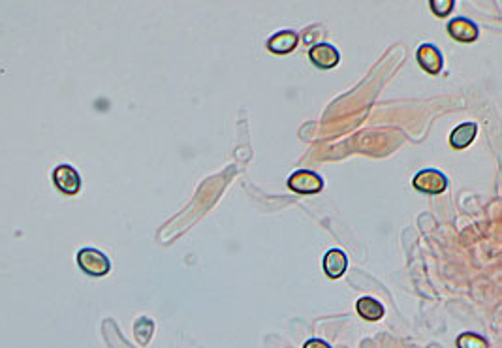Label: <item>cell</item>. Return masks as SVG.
I'll return each mask as SVG.
<instances>
[{
    "instance_id": "obj_13",
    "label": "cell",
    "mask_w": 502,
    "mask_h": 348,
    "mask_svg": "<svg viewBox=\"0 0 502 348\" xmlns=\"http://www.w3.org/2000/svg\"><path fill=\"white\" fill-rule=\"evenodd\" d=\"M429 6H431L435 15H438V18H446V15L454 10L456 2H454V0H431Z\"/></svg>"
},
{
    "instance_id": "obj_6",
    "label": "cell",
    "mask_w": 502,
    "mask_h": 348,
    "mask_svg": "<svg viewBox=\"0 0 502 348\" xmlns=\"http://www.w3.org/2000/svg\"><path fill=\"white\" fill-rule=\"evenodd\" d=\"M416 59H418V65L427 72V74H438L442 70V53L438 51L435 46L431 44H423L418 48V53H416Z\"/></svg>"
},
{
    "instance_id": "obj_10",
    "label": "cell",
    "mask_w": 502,
    "mask_h": 348,
    "mask_svg": "<svg viewBox=\"0 0 502 348\" xmlns=\"http://www.w3.org/2000/svg\"><path fill=\"white\" fill-rule=\"evenodd\" d=\"M476 130H478V126H476L474 123L459 124V126L451 132L450 143L456 149L468 147V145L474 142V138H476Z\"/></svg>"
},
{
    "instance_id": "obj_4",
    "label": "cell",
    "mask_w": 502,
    "mask_h": 348,
    "mask_svg": "<svg viewBox=\"0 0 502 348\" xmlns=\"http://www.w3.org/2000/svg\"><path fill=\"white\" fill-rule=\"evenodd\" d=\"M53 181L55 187L65 194H76L81 189V178L72 166H59L53 171Z\"/></svg>"
},
{
    "instance_id": "obj_14",
    "label": "cell",
    "mask_w": 502,
    "mask_h": 348,
    "mask_svg": "<svg viewBox=\"0 0 502 348\" xmlns=\"http://www.w3.org/2000/svg\"><path fill=\"white\" fill-rule=\"evenodd\" d=\"M303 348H331L327 344L326 341H320V339H310L303 344Z\"/></svg>"
},
{
    "instance_id": "obj_5",
    "label": "cell",
    "mask_w": 502,
    "mask_h": 348,
    "mask_svg": "<svg viewBox=\"0 0 502 348\" xmlns=\"http://www.w3.org/2000/svg\"><path fill=\"white\" fill-rule=\"evenodd\" d=\"M310 62L320 68V70H331L333 66L339 65V51L329 46V44H318L310 49Z\"/></svg>"
},
{
    "instance_id": "obj_11",
    "label": "cell",
    "mask_w": 502,
    "mask_h": 348,
    "mask_svg": "<svg viewBox=\"0 0 502 348\" xmlns=\"http://www.w3.org/2000/svg\"><path fill=\"white\" fill-rule=\"evenodd\" d=\"M356 309L357 313H359V316L369 320V322H376V320H380L382 316H384V307H382V303H378V301L373 300V297H362V300H357Z\"/></svg>"
},
{
    "instance_id": "obj_12",
    "label": "cell",
    "mask_w": 502,
    "mask_h": 348,
    "mask_svg": "<svg viewBox=\"0 0 502 348\" xmlns=\"http://www.w3.org/2000/svg\"><path fill=\"white\" fill-rule=\"evenodd\" d=\"M457 348H489V344L478 333H463L457 337Z\"/></svg>"
},
{
    "instance_id": "obj_1",
    "label": "cell",
    "mask_w": 502,
    "mask_h": 348,
    "mask_svg": "<svg viewBox=\"0 0 502 348\" xmlns=\"http://www.w3.org/2000/svg\"><path fill=\"white\" fill-rule=\"evenodd\" d=\"M77 264L83 272L93 275V277H104L111 269L110 258L98 248H81L77 253Z\"/></svg>"
},
{
    "instance_id": "obj_7",
    "label": "cell",
    "mask_w": 502,
    "mask_h": 348,
    "mask_svg": "<svg viewBox=\"0 0 502 348\" xmlns=\"http://www.w3.org/2000/svg\"><path fill=\"white\" fill-rule=\"evenodd\" d=\"M448 32L454 40L463 41V44H468V41H474L478 38V27L470 19L465 18L451 19L448 23Z\"/></svg>"
},
{
    "instance_id": "obj_2",
    "label": "cell",
    "mask_w": 502,
    "mask_h": 348,
    "mask_svg": "<svg viewBox=\"0 0 502 348\" xmlns=\"http://www.w3.org/2000/svg\"><path fill=\"white\" fill-rule=\"evenodd\" d=\"M446 185H448L446 175L442 171L432 170V168L421 170L414 178V189L425 192V194H440L446 190Z\"/></svg>"
},
{
    "instance_id": "obj_9",
    "label": "cell",
    "mask_w": 502,
    "mask_h": 348,
    "mask_svg": "<svg viewBox=\"0 0 502 348\" xmlns=\"http://www.w3.org/2000/svg\"><path fill=\"white\" fill-rule=\"evenodd\" d=\"M346 267H348V258L346 254L339 248H333L329 253L326 254L324 258V269H326V275L329 279H339L345 275Z\"/></svg>"
},
{
    "instance_id": "obj_3",
    "label": "cell",
    "mask_w": 502,
    "mask_h": 348,
    "mask_svg": "<svg viewBox=\"0 0 502 348\" xmlns=\"http://www.w3.org/2000/svg\"><path fill=\"white\" fill-rule=\"evenodd\" d=\"M288 187L298 194H316L324 189V181L320 175H316L315 171L299 170L288 179Z\"/></svg>"
},
{
    "instance_id": "obj_8",
    "label": "cell",
    "mask_w": 502,
    "mask_h": 348,
    "mask_svg": "<svg viewBox=\"0 0 502 348\" xmlns=\"http://www.w3.org/2000/svg\"><path fill=\"white\" fill-rule=\"evenodd\" d=\"M296 46H298V36L292 30H281V32L271 36L267 41V49L275 55L292 53Z\"/></svg>"
}]
</instances>
